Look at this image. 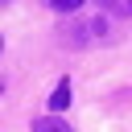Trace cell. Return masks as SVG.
<instances>
[{
    "label": "cell",
    "mask_w": 132,
    "mask_h": 132,
    "mask_svg": "<svg viewBox=\"0 0 132 132\" xmlns=\"http://www.w3.org/2000/svg\"><path fill=\"white\" fill-rule=\"evenodd\" d=\"M45 4H50V8H58V12H78L87 0H45Z\"/></svg>",
    "instance_id": "3"
},
{
    "label": "cell",
    "mask_w": 132,
    "mask_h": 132,
    "mask_svg": "<svg viewBox=\"0 0 132 132\" xmlns=\"http://www.w3.org/2000/svg\"><path fill=\"white\" fill-rule=\"evenodd\" d=\"M33 132H74V128H70V124H62V120L41 116V120H33Z\"/></svg>",
    "instance_id": "2"
},
{
    "label": "cell",
    "mask_w": 132,
    "mask_h": 132,
    "mask_svg": "<svg viewBox=\"0 0 132 132\" xmlns=\"http://www.w3.org/2000/svg\"><path fill=\"white\" fill-rule=\"evenodd\" d=\"M128 12H132V0H128Z\"/></svg>",
    "instance_id": "4"
},
{
    "label": "cell",
    "mask_w": 132,
    "mask_h": 132,
    "mask_svg": "<svg viewBox=\"0 0 132 132\" xmlns=\"http://www.w3.org/2000/svg\"><path fill=\"white\" fill-rule=\"evenodd\" d=\"M0 50H4V37H0Z\"/></svg>",
    "instance_id": "5"
},
{
    "label": "cell",
    "mask_w": 132,
    "mask_h": 132,
    "mask_svg": "<svg viewBox=\"0 0 132 132\" xmlns=\"http://www.w3.org/2000/svg\"><path fill=\"white\" fill-rule=\"evenodd\" d=\"M62 107H70V78H62L50 95V111H62Z\"/></svg>",
    "instance_id": "1"
}]
</instances>
